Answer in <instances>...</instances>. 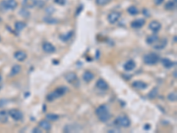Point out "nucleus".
Returning <instances> with one entry per match:
<instances>
[{
    "instance_id": "obj_1",
    "label": "nucleus",
    "mask_w": 177,
    "mask_h": 133,
    "mask_svg": "<svg viewBox=\"0 0 177 133\" xmlns=\"http://www.w3.org/2000/svg\"><path fill=\"white\" fill-rule=\"evenodd\" d=\"M96 115H97V118L101 121H103V122L107 121L111 117L110 111H109L108 108L106 106H105V105L99 106L96 109Z\"/></svg>"
},
{
    "instance_id": "obj_2",
    "label": "nucleus",
    "mask_w": 177,
    "mask_h": 133,
    "mask_svg": "<svg viewBox=\"0 0 177 133\" xmlns=\"http://www.w3.org/2000/svg\"><path fill=\"white\" fill-rule=\"evenodd\" d=\"M67 87H64V86H62V87H59V88H57L54 91H52V92H51V93H49L47 95V98L48 101H53L54 99H56V98H60L61 96H63L67 91Z\"/></svg>"
},
{
    "instance_id": "obj_3",
    "label": "nucleus",
    "mask_w": 177,
    "mask_h": 133,
    "mask_svg": "<svg viewBox=\"0 0 177 133\" xmlns=\"http://www.w3.org/2000/svg\"><path fill=\"white\" fill-rule=\"evenodd\" d=\"M159 56L157 54V53H154V52H151V53H148L146 54L144 57H143V61L145 64L147 65H155L157 64L159 61Z\"/></svg>"
},
{
    "instance_id": "obj_4",
    "label": "nucleus",
    "mask_w": 177,
    "mask_h": 133,
    "mask_svg": "<svg viewBox=\"0 0 177 133\" xmlns=\"http://www.w3.org/2000/svg\"><path fill=\"white\" fill-rule=\"evenodd\" d=\"M114 123L116 125L119 126H121V127H124V128H128L129 127L130 124H131V121H130L129 118L126 115H120L117 117V119L114 121Z\"/></svg>"
},
{
    "instance_id": "obj_5",
    "label": "nucleus",
    "mask_w": 177,
    "mask_h": 133,
    "mask_svg": "<svg viewBox=\"0 0 177 133\" xmlns=\"http://www.w3.org/2000/svg\"><path fill=\"white\" fill-rule=\"evenodd\" d=\"M8 115L12 117L14 121H21L23 118V114L21 110L19 109H11L8 112Z\"/></svg>"
},
{
    "instance_id": "obj_6",
    "label": "nucleus",
    "mask_w": 177,
    "mask_h": 133,
    "mask_svg": "<svg viewBox=\"0 0 177 133\" xmlns=\"http://www.w3.org/2000/svg\"><path fill=\"white\" fill-rule=\"evenodd\" d=\"M2 6L5 10H14L17 7V2L15 0H5L2 2Z\"/></svg>"
},
{
    "instance_id": "obj_7",
    "label": "nucleus",
    "mask_w": 177,
    "mask_h": 133,
    "mask_svg": "<svg viewBox=\"0 0 177 133\" xmlns=\"http://www.w3.org/2000/svg\"><path fill=\"white\" fill-rule=\"evenodd\" d=\"M120 18V13L119 12H112L108 14V22L111 23V24H114L115 22H117L119 21V19Z\"/></svg>"
},
{
    "instance_id": "obj_8",
    "label": "nucleus",
    "mask_w": 177,
    "mask_h": 133,
    "mask_svg": "<svg viewBox=\"0 0 177 133\" xmlns=\"http://www.w3.org/2000/svg\"><path fill=\"white\" fill-rule=\"evenodd\" d=\"M145 24V20L144 19H136L135 21H133L131 22L130 26L133 28H141L143 25Z\"/></svg>"
},
{
    "instance_id": "obj_9",
    "label": "nucleus",
    "mask_w": 177,
    "mask_h": 133,
    "mask_svg": "<svg viewBox=\"0 0 177 133\" xmlns=\"http://www.w3.org/2000/svg\"><path fill=\"white\" fill-rule=\"evenodd\" d=\"M149 28L152 30V31H153V32H158V31H159L160 30V28H161V24L159 22H157V21H152V22H150V24H149Z\"/></svg>"
},
{
    "instance_id": "obj_10",
    "label": "nucleus",
    "mask_w": 177,
    "mask_h": 133,
    "mask_svg": "<svg viewBox=\"0 0 177 133\" xmlns=\"http://www.w3.org/2000/svg\"><path fill=\"white\" fill-rule=\"evenodd\" d=\"M43 50L46 52V53H53L55 51H56V49H55V46L52 45V44H51V43H44V45H43Z\"/></svg>"
},
{
    "instance_id": "obj_11",
    "label": "nucleus",
    "mask_w": 177,
    "mask_h": 133,
    "mask_svg": "<svg viewBox=\"0 0 177 133\" xmlns=\"http://www.w3.org/2000/svg\"><path fill=\"white\" fill-rule=\"evenodd\" d=\"M136 62L133 60H129L124 64V69L126 71H132L136 68Z\"/></svg>"
},
{
    "instance_id": "obj_12",
    "label": "nucleus",
    "mask_w": 177,
    "mask_h": 133,
    "mask_svg": "<svg viewBox=\"0 0 177 133\" xmlns=\"http://www.w3.org/2000/svg\"><path fill=\"white\" fill-rule=\"evenodd\" d=\"M14 58L19 61H23L27 59V53L23 51H18L14 53Z\"/></svg>"
},
{
    "instance_id": "obj_13",
    "label": "nucleus",
    "mask_w": 177,
    "mask_h": 133,
    "mask_svg": "<svg viewBox=\"0 0 177 133\" xmlns=\"http://www.w3.org/2000/svg\"><path fill=\"white\" fill-rule=\"evenodd\" d=\"M96 86H97V88H98L99 90H102V91H106L108 89V85H107V83H106L105 80H103V79H98L97 81V84H96Z\"/></svg>"
},
{
    "instance_id": "obj_14",
    "label": "nucleus",
    "mask_w": 177,
    "mask_h": 133,
    "mask_svg": "<svg viewBox=\"0 0 177 133\" xmlns=\"http://www.w3.org/2000/svg\"><path fill=\"white\" fill-rule=\"evenodd\" d=\"M65 78H66V80H67L68 83L73 84V83H74V82L77 80V75H76L75 73L69 72L65 75Z\"/></svg>"
},
{
    "instance_id": "obj_15",
    "label": "nucleus",
    "mask_w": 177,
    "mask_h": 133,
    "mask_svg": "<svg viewBox=\"0 0 177 133\" xmlns=\"http://www.w3.org/2000/svg\"><path fill=\"white\" fill-rule=\"evenodd\" d=\"M132 86L137 90H143V89H146L147 88V84H145L144 82L143 81H135L133 84H132Z\"/></svg>"
},
{
    "instance_id": "obj_16",
    "label": "nucleus",
    "mask_w": 177,
    "mask_h": 133,
    "mask_svg": "<svg viewBox=\"0 0 177 133\" xmlns=\"http://www.w3.org/2000/svg\"><path fill=\"white\" fill-rule=\"evenodd\" d=\"M161 63H162V65L164 66V68H173L175 65V62L172 61L169 59H166V58L162 59L161 60Z\"/></svg>"
},
{
    "instance_id": "obj_17",
    "label": "nucleus",
    "mask_w": 177,
    "mask_h": 133,
    "mask_svg": "<svg viewBox=\"0 0 177 133\" xmlns=\"http://www.w3.org/2000/svg\"><path fill=\"white\" fill-rule=\"evenodd\" d=\"M39 127L42 128L43 130L46 131H49L51 129V123L49 121H46V120H42V121H39Z\"/></svg>"
},
{
    "instance_id": "obj_18",
    "label": "nucleus",
    "mask_w": 177,
    "mask_h": 133,
    "mask_svg": "<svg viewBox=\"0 0 177 133\" xmlns=\"http://www.w3.org/2000/svg\"><path fill=\"white\" fill-rule=\"evenodd\" d=\"M83 78L86 83H90V81L93 80V78H94V74L91 73L90 71H85V72L83 73Z\"/></svg>"
},
{
    "instance_id": "obj_19",
    "label": "nucleus",
    "mask_w": 177,
    "mask_h": 133,
    "mask_svg": "<svg viewBox=\"0 0 177 133\" xmlns=\"http://www.w3.org/2000/svg\"><path fill=\"white\" fill-rule=\"evenodd\" d=\"M37 4V0H23V5L27 8H33Z\"/></svg>"
},
{
    "instance_id": "obj_20",
    "label": "nucleus",
    "mask_w": 177,
    "mask_h": 133,
    "mask_svg": "<svg viewBox=\"0 0 177 133\" xmlns=\"http://www.w3.org/2000/svg\"><path fill=\"white\" fill-rule=\"evenodd\" d=\"M159 41V36L157 35H151L147 37L146 42L148 45H154L155 43H157Z\"/></svg>"
},
{
    "instance_id": "obj_21",
    "label": "nucleus",
    "mask_w": 177,
    "mask_h": 133,
    "mask_svg": "<svg viewBox=\"0 0 177 133\" xmlns=\"http://www.w3.org/2000/svg\"><path fill=\"white\" fill-rule=\"evenodd\" d=\"M8 121V113L5 110L0 111V122L5 123Z\"/></svg>"
},
{
    "instance_id": "obj_22",
    "label": "nucleus",
    "mask_w": 177,
    "mask_h": 133,
    "mask_svg": "<svg viewBox=\"0 0 177 133\" xmlns=\"http://www.w3.org/2000/svg\"><path fill=\"white\" fill-rule=\"evenodd\" d=\"M21 70V67L20 65H14L12 68V70L10 73V76H14L16 75H18Z\"/></svg>"
},
{
    "instance_id": "obj_23",
    "label": "nucleus",
    "mask_w": 177,
    "mask_h": 133,
    "mask_svg": "<svg viewBox=\"0 0 177 133\" xmlns=\"http://www.w3.org/2000/svg\"><path fill=\"white\" fill-rule=\"evenodd\" d=\"M72 36H73V31H69V32H67V33H65V34L60 35V36H59V38H60L62 41L67 42V41H68V40L70 39Z\"/></svg>"
},
{
    "instance_id": "obj_24",
    "label": "nucleus",
    "mask_w": 177,
    "mask_h": 133,
    "mask_svg": "<svg viewBox=\"0 0 177 133\" xmlns=\"http://www.w3.org/2000/svg\"><path fill=\"white\" fill-rule=\"evenodd\" d=\"M128 12H129V14H131V15H136V14L139 13V10H138L136 6L132 5V6H129V7L128 8Z\"/></svg>"
},
{
    "instance_id": "obj_25",
    "label": "nucleus",
    "mask_w": 177,
    "mask_h": 133,
    "mask_svg": "<svg viewBox=\"0 0 177 133\" xmlns=\"http://www.w3.org/2000/svg\"><path fill=\"white\" fill-rule=\"evenodd\" d=\"M25 27H26V24H25L24 22H17L15 23V29H16L18 32L21 31Z\"/></svg>"
},
{
    "instance_id": "obj_26",
    "label": "nucleus",
    "mask_w": 177,
    "mask_h": 133,
    "mask_svg": "<svg viewBox=\"0 0 177 133\" xmlns=\"http://www.w3.org/2000/svg\"><path fill=\"white\" fill-rule=\"evenodd\" d=\"M165 8L166 10H174L175 8V1H169L166 4Z\"/></svg>"
},
{
    "instance_id": "obj_27",
    "label": "nucleus",
    "mask_w": 177,
    "mask_h": 133,
    "mask_svg": "<svg viewBox=\"0 0 177 133\" xmlns=\"http://www.w3.org/2000/svg\"><path fill=\"white\" fill-rule=\"evenodd\" d=\"M46 118H47L48 120H50V121H57V120H59V116L58 115H56V114H47L46 115Z\"/></svg>"
},
{
    "instance_id": "obj_28",
    "label": "nucleus",
    "mask_w": 177,
    "mask_h": 133,
    "mask_svg": "<svg viewBox=\"0 0 177 133\" xmlns=\"http://www.w3.org/2000/svg\"><path fill=\"white\" fill-rule=\"evenodd\" d=\"M166 44H167V40H162V44H158V45H154V48L157 49V50H160V49H163L165 48V46L166 45Z\"/></svg>"
},
{
    "instance_id": "obj_29",
    "label": "nucleus",
    "mask_w": 177,
    "mask_h": 133,
    "mask_svg": "<svg viewBox=\"0 0 177 133\" xmlns=\"http://www.w3.org/2000/svg\"><path fill=\"white\" fill-rule=\"evenodd\" d=\"M167 98H168L170 101H172V102H175L177 99L176 92H171V93H169L168 96H167Z\"/></svg>"
},
{
    "instance_id": "obj_30",
    "label": "nucleus",
    "mask_w": 177,
    "mask_h": 133,
    "mask_svg": "<svg viewBox=\"0 0 177 133\" xmlns=\"http://www.w3.org/2000/svg\"><path fill=\"white\" fill-rule=\"evenodd\" d=\"M158 95V88H154L152 91H151L148 94V97L150 98H154L155 97H157Z\"/></svg>"
},
{
    "instance_id": "obj_31",
    "label": "nucleus",
    "mask_w": 177,
    "mask_h": 133,
    "mask_svg": "<svg viewBox=\"0 0 177 133\" xmlns=\"http://www.w3.org/2000/svg\"><path fill=\"white\" fill-rule=\"evenodd\" d=\"M44 22L46 23H51V24L58 22V21L56 19H54V18H44Z\"/></svg>"
},
{
    "instance_id": "obj_32",
    "label": "nucleus",
    "mask_w": 177,
    "mask_h": 133,
    "mask_svg": "<svg viewBox=\"0 0 177 133\" xmlns=\"http://www.w3.org/2000/svg\"><path fill=\"white\" fill-rule=\"evenodd\" d=\"M110 0H96V3L98 5H106Z\"/></svg>"
},
{
    "instance_id": "obj_33",
    "label": "nucleus",
    "mask_w": 177,
    "mask_h": 133,
    "mask_svg": "<svg viewBox=\"0 0 177 133\" xmlns=\"http://www.w3.org/2000/svg\"><path fill=\"white\" fill-rule=\"evenodd\" d=\"M66 2H67V0H55V3L59 5H64L66 4Z\"/></svg>"
},
{
    "instance_id": "obj_34",
    "label": "nucleus",
    "mask_w": 177,
    "mask_h": 133,
    "mask_svg": "<svg viewBox=\"0 0 177 133\" xmlns=\"http://www.w3.org/2000/svg\"><path fill=\"white\" fill-rule=\"evenodd\" d=\"M163 2H164V0H154V3H155L156 5H161Z\"/></svg>"
},
{
    "instance_id": "obj_35",
    "label": "nucleus",
    "mask_w": 177,
    "mask_h": 133,
    "mask_svg": "<svg viewBox=\"0 0 177 133\" xmlns=\"http://www.w3.org/2000/svg\"><path fill=\"white\" fill-rule=\"evenodd\" d=\"M33 132L34 133H40L41 132V131L39 130V128H35V129L33 130Z\"/></svg>"
},
{
    "instance_id": "obj_36",
    "label": "nucleus",
    "mask_w": 177,
    "mask_h": 133,
    "mask_svg": "<svg viewBox=\"0 0 177 133\" xmlns=\"http://www.w3.org/2000/svg\"><path fill=\"white\" fill-rule=\"evenodd\" d=\"M1 79H2V77H1V75H0V81H1Z\"/></svg>"
},
{
    "instance_id": "obj_37",
    "label": "nucleus",
    "mask_w": 177,
    "mask_h": 133,
    "mask_svg": "<svg viewBox=\"0 0 177 133\" xmlns=\"http://www.w3.org/2000/svg\"><path fill=\"white\" fill-rule=\"evenodd\" d=\"M174 1H175V3H176V0H174Z\"/></svg>"
},
{
    "instance_id": "obj_38",
    "label": "nucleus",
    "mask_w": 177,
    "mask_h": 133,
    "mask_svg": "<svg viewBox=\"0 0 177 133\" xmlns=\"http://www.w3.org/2000/svg\"><path fill=\"white\" fill-rule=\"evenodd\" d=\"M1 88H2V87H1V86H0V89H1Z\"/></svg>"
}]
</instances>
